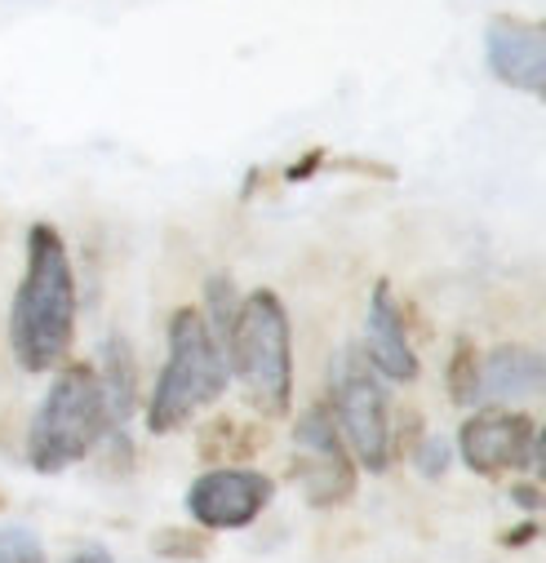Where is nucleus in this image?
I'll use <instances>...</instances> for the list:
<instances>
[{
    "instance_id": "nucleus-15",
    "label": "nucleus",
    "mask_w": 546,
    "mask_h": 563,
    "mask_svg": "<svg viewBox=\"0 0 546 563\" xmlns=\"http://www.w3.org/2000/svg\"><path fill=\"white\" fill-rule=\"evenodd\" d=\"M0 563H45L41 537L23 523H6L0 528Z\"/></svg>"
},
{
    "instance_id": "nucleus-16",
    "label": "nucleus",
    "mask_w": 546,
    "mask_h": 563,
    "mask_svg": "<svg viewBox=\"0 0 546 563\" xmlns=\"http://www.w3.org/2000/svg\"><path fill=\"white\" fill-rule=\"evenodd\" d=\"M152 550L161 559H205L209 554V537L200 532H178V528H161L152 537Z\"/></svg>"
},
{
    "instance_id": "nucleus-11",
    "label": "nucleus",
    "mask_w": 546,
    "mask_h": 563,
    "mask_svg": "<svg viewBox=\"0 0 546 563\" xmlns=\"http://www.w3.org/2000/svg\"><path fill=\"white\" fill-rule=\"evenodd\" d=\"M546 395V360L520 342H506L480 360V399L489 404H515V399H542Z\"/></svg>"
},
{
    "instance_id": "nucleus-17",
    "label": "nucleus",
    "mask_w": 546,
    "mask_h": 563,
    "mask_svg": "<svg viewBox=\"0 0 546 563\" xmlns=\"http://www.w3.org/2000/svg\"><path fill=\"white\" fill-rule=\"evenodd\" d=\"M445 466H449V444H445L440 435L423 440V444H418V471L436 479V475H445Z\"/></svg>"
},
{
    "instance_id": "nucleus-20",
    "label": "nucleus",
    "mask_w": 546,
    "mask_h": 563,
    "mask_svg": "<svg viewBox=\"0 0 546 563\" xmlns=\"http://www.w3.org/2000/svg\"><path fill=\"white\" fill-rule=\"evenodd\" d=\"M511 497H515V501H520L524 510H542V506H546V497H542L537 488H528V484H520V488H515Z\"/></svg>"
},
{
    "instance_id": "nucleus-5",
    "label": "nucleus",
    "mask_w": 546,
    "mask_h": 563,
    "mask_svg": "<svg viewBox=\"0 0 546 563\" xmlns=\"http://www.w3.org/2000/svg\"><path fill=\"white\" fill-rule=\"evenodd\" d=\"M329 412L338 421V435L351 449L356 466L369 475H382L391 466L395 440H391V404L378 368L364 360L360 346H347L334 364V399Z\"/></svg>"
},
{
    "instance_id": "nucleus-7",
    "label": "nucleus",
    "mask_w": 546,
    "mask_h": 563,
    "mask_svg": "<svg viewBox=\"0 0 546 563\" xmlns=\"http://www.w3.org/2000/svg\"><path fill=\"white\" fill-rule=\"evenodd\" d=\"M276 497V479L253 466H214L196 475L187 488V515L205 532H236L249 528Z\"/></svg>"
},
{
    "instance_id": "nucleus-3",
    "label": "nucleus",
    "mask_w": 546,
    "mask_h": 563,
    "mask_svg": "<svg viewBox=\"0 0 546 563\" xmlns=\"http://www.w3.org/2000/svg\"><path fill=\"white\" fill-rule=\"evenodd\" d=\"M227 364L240 382L249 408L262 417H285L294 404V329L290 311L271 289L240 298V311L227 333Z\"/></svg>"
},
{
    "instance_id": "nucleus-9",
    "label": "nucleus",
    "mask_w": 546,
    "mask_h": 563,
    "mask_svg": "<svg viewBox=\"0 0 546 563\" xmlns=\"http://www.w3.org/2000/svg\"><path fill=\"white\" fill-rule=\"evenodd\" d=\"M484 67L506 89L546 102V19L498 14L484 27Z\"/></svg>"
},
{
    "instance_id": "nucleus-4",
    "label": "nucleus",
    "mask_w": 546,
    "mask_h": 563,
    "mask_svg": "<svg viewBox=\"0 0 546 563\" xmlns=\"http://www.w3.org/2000/svg\"><path fill=\"white\" fill-rule=\"evenodd\" d=\"M107 431H111V421H107L98 368L58 364L32 417V431H28V466L36 475H63L76 462H85L94 449H102Z\"/></svg>"
},
{
    "instance_id": "nucleus-8",
    "label": "nucleus",
    "mask_w": 546,
    "mask_h": 563,
    "mask_svg": "<svg viewBox=\"0 0 546 563\" xmlns=\"http://www.w3.org/2000/svg\"><path fill=\"white\" fill-rule=\"evenodd\" d=\"M458 453L467 462V471H476L480 479H502L520 466H528L533 453V421L506 404H489L480 412H471L458 431Z\"/></svg>"
},
{
    "instance_id": "nucleus-12",
    "label": "nucleus",
    "mask_w": 546,
    "mask_h": 563,
    "mask_svg": "<svg viewBox=\"0 0 546 563\" xmlns=\"http://www.w3.org/2000/svg\"><path fill=\"white\" fill-rule=\"evenodd\" d=\"M98 386H102L107 421H111L107 435H124V421L139 408V364H133V346L120 333H111L98 351Z\"/></svg>"
},
{
    "instance_id": "nucleus-10",
    "label": "nucleus",
    "mask_w": 546,
    "mask_h": 563,
    "mask_svg": "<svg viewBox=\"0 0 546 563\" xmlns=\"http://www.w3.org/2000/svg\"><path fill=\"white\" fill-rule=\"evenodd\" d=\"M364 360L378 368L382 382H414L418 377V351H414V342H408V329H404L391 279H378L373 298H369Z\"/></svg>"
},
{
    "instance_id": "nucleus-19",
    "label": "nucleus",
    "mask_w": 546,
    "mask_h": 563,
    "mask_svg": "<svg viewBox=\"0 0 546 563\" xmlns=\"http://www.w3.org/2000/svg\"><path fill=\"white\" fill-rule=\"evenodd\" d=\"M67 563H111V550L107 545H80Z\"/></svg>"
},
{
    "instance_id": "nucleus-14",
    "label": "nucleus",
    "mask_w": 546,
    "mask_h": 563,
    "mask_svg": "<svg viewBox=\"0 0 546 563\" xmlns=\"http://www.w3.org/2000/svg\"><path fill=\"white\" fill-rule=\"evenodd\" d=\"M449 399L454 404H480V360H476V346L462 338L454 346V360H449Z\"/></svg>"
},
{
    "instance_id": "nucleus-2",
    "label": "nucleus",
    "mask_w": 546,
    "mask_h": 563,
    "mask_svg": "<svg viewBox=\"0 0 546 563\" xmlns=\"http://www.w3.org/2000/svg\"><path fill=\"white\" fill-rule=\"evenodd\" d=\"M227 382H231L227 346L214 338L200 307H178L170 316L165 368H161V377L152 386V399H148V431L152 435L183 431L200 408L222 399Z\"/></svg>"
},
{
    "instance_id": "nucleus-18",
    "label": "nucleus",
    "mask_w": 546,
    "mask_h": 563,
    "mask_svg": "<svg viewBox=\"0 0 546 563\" xmlns=\"http://www.w3.org/2000/svg\"><path fill=\"white\" fill-rule=\"evenodd\" d=\"M528 466L537 471V479H546V427L533 431V453H528Z\"/></svg>"
},
{
    "instance_id": "nucleus-6",
    "label": "nucleus",
    "mask_w": 546,
    "mask_h": 563,
    "mask_svg": "<svg viewBox=\"0 0 546 563\" xmlns=\"http://www.w3.org/2000/svg\"><path fill=\"white\" fill-rule=\"evenodd\" d=\"M294 479L316 510H334L356 493V457L338 435L329 404H312L294 427Z\"/></svg>"
},
{
    "instance_id": "nucleus-13",
    "label": "nucleus",
    "mask_w": 546,
    "mask_h": 563,
    "mask_svg": "<svg viewBox=\"0 0 546 563\" xmlns=\"http://www.w3.org/2000/svg\"><path fill=\"white\" fill-rule=\"evenodd\" d=\"M240 311V298H236V285H231V275H209V285H205V307L200 316L209 320L214 338L227 346V333H231V320Z\"/></svg>"
},
{
    "instance_id": "nucleus-1",
    "label": "nucleus",
    "mask_w": 546,
    "mask_h": 563,
    "mask_svg": "<svg viewBox=\"0 0 546 563\" xmlns=\"http://www.w3.org/2000/svg\"><path fill=\"white\" fill-rule=\"evenodd\" d=\"M76 338V271L58 227L28 231V262L10 307V351L23 373H54L67 364Z\"/></svg>"
}]
</instances>
